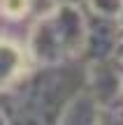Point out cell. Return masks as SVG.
I'll return each instance as SVG.
<instances>
[{"mask_svg": "<svg viewBox=\"0 0 123 125\" xmlns=\"http://www.w3.org/2000/svg\"><path fill=\"white\" fill-rule=\"evenodd\" d=\"M0 125H9V121H7V116H5L2 111H0Z\"/></svg>", "mask_w": 123, "mask_h": 125, "instance_id": "3957f363", "label": "cell"}, {"mask_svg": "<svg viewBox=\"0 0 123 125\" xmlns=\"http://www.w3.org/2000/svg\"><path fill=\"white\" fill-rule=\"evenodd\" d=\"M28 72V53L12 40L0 37V90H7Z\"/></svg>", "mask_w": 123, "mask_h": 125, "instance_id": "6da1fadb", "label": "cell"}, {"mask_svg": "<svg viewBox=\"0 0 123 125\" xmlns=\"http://www.w3.org/2000/svg\"><path fill=\"white\" fill-rule=\"evenodd\" d=\"M35 0H0V14L12 21H21L30 14Z\"/></svg>", "mask_w": 123, "mask_h": 125, "instance_id": "7a4b0ae2", "label": "cell"}]
</instances>
